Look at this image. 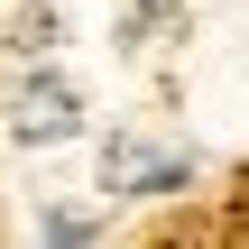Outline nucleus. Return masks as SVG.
Instances as JSON below:
<instances>
[{
  "mask_svg": "<svg viewBox=\"0 0 249 249\" xmlns=\"http://www.w3.org/2000/svg\"><path fill=\"white\" fill-rule=\"evenodd\" d=\"M83 129V92L65 74H9V139L18 148H65Z\"/></svg>",
  "mask_w": 249,
  "mask_h": 249,
  "instance_id": "nucleus-1",
  "label": "nucleus"
},
{
  "mask_svg": "<svg viewBox=\"0 0 249 249\" xmlns=\"http://www.w3.org/2000/svg\"><path fill=\"white\" fill-rule=\"evenodd\" d=\"M185 185H194V157L185 148H148L139 129H111L102 139V194H129L139 203V194H185Z\"/></svg>",
  "mask_w": 249,
  "mask_h": 249,
  "instance_id": "nucleus-2",
  "label": "nucleus"
},
{
  "mask_svg": "<svg viewBox=\"0 0 249 249\" xmlns=\"http://www.w3.org/2000/svg\"><path fill=\"white\" fill-rule=\"evenodd\" d=\"M65 37V9L55 0H18V18H9V55H46Z\"/></svg>",
  "mask_w": 249,
  "mask_h": 249,
  "instance_id": "nucleus-3",
  "label": "nucleus"
},
{
  "mask_svg": "<svg viewBox=\"0 0 249 249\" xmlns=\"http://www.w3.org/2000/svg\"><path fill=\"white\" fill-rule=\"evenodd\" d=\"M176 18H185V0H129V9H120V46H148V37L176 28Z\"/></svg>",
  "mask_w": 249,
  "mask_h": 249,
  "instance_id": "nucleus-4",
  "label": "nucleus"
},
{
  "mask_svg": "<svg viewBox=\"0 0 249 249\" xmlns=\"http://www.w3.org/2000/svg\"><path fill=\"white\" fill-rule=\"evenodd\" d=\"M37 231H46L55 249H83V240H102V222H92V213H74V203H55V213H46Z\"/></svg>",
  "mask_w": 249,
  "mask_h": 249,
  "instance_id": "nucleus-5",
  "label": "nucleus"
}]
</instances>
